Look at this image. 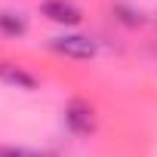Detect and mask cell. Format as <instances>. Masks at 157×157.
<instances>
[{
  "mask_svg": "<svg viewBox=\"0 0 157 157\" xmlns=\"http://www.w3.org/2000/svg\"><path fill=\"white\" fill-rule=\"evenodd\" d=\"M40 13L49 19V22H56V25H80V19H83V13L77 10L71 0H43L40 3Z\"/></svg>",
  "mask_w": 157,
  "mask_h": 157,
  "instance_id": "cell-3",
  "label": "cell"
},
{
  "mask_svg": "<svg viewBox=\"0 0 157 157\" xmlns=\"http://www.w3.org/2000/svg\"><path fill=\"white\" fill-rule=\"evenodd\" d=\"M0 157H43L34 148H22V145H3L0 148Z\"/></svg>",
  "mask_w": 157,
  "mask_h": 157,
  "instance_id": "cell-6",
  "label": "cell"
},
{
  "mask_svg": "<svg viewBox=\"0 0 157 157\" xmlns=\"http://www.w3.org/2000/svg\"><path fill=\"white\" fill-rule=\"evenodd\" d=\"M49 49L65 56V59H93L96 56V40L86 34H59L49 40Z\"/></svg>",
  "mask_w": 157,
  "mask_h": 157,
  "instance_id": "cell-1",
  "label": "cell"
},
{
  "mask_svg": "<svg viewBox=\"0 0 157 157\" xmlns=\"http://www.w3.org/2000/svg\"><path fill=\"white\" fill-rule=\"evenodd\" d=\"M28 31V22L22 13H13V10H0V34L6 37H22Z\"/></svg>",
  "mask_w": 157,
  "mask_h": 157,
  "instance_id": "cell-5",
  "label": "cell"
},
{
  "mask_svg": "<svg viewBox=\"0 0 157 157\" xmlns=\"http://www.w3.org/2000/svg\"><path fill=\"white\" fill-rule=\"evenodd\" d=\"M65 123L74 136H90L96 129V114H93V105L83 102V99H71L65 105Z\"/></svg>",
  "mask_w": 157,
  "mask_h": 157,
  "instance_id": "cell-2",
  "label": "cell"
},
{
  "mask_svg": "<svg viewBox=\"0 0 157 157\" xmlns=\"http://www.w3.org/2000/svg\"><path fill=\"white\" fill-rule=\"evenodd\" d=\"M0 80L10 83V86H19V90H37V77L22 71L19 65H10V62H0Z\"/></svg>",
  "mask_w": 157,
  "mask_h": 157,
  "instance_id": "cell-4",
  "label": "cell"
}]
</instances>
